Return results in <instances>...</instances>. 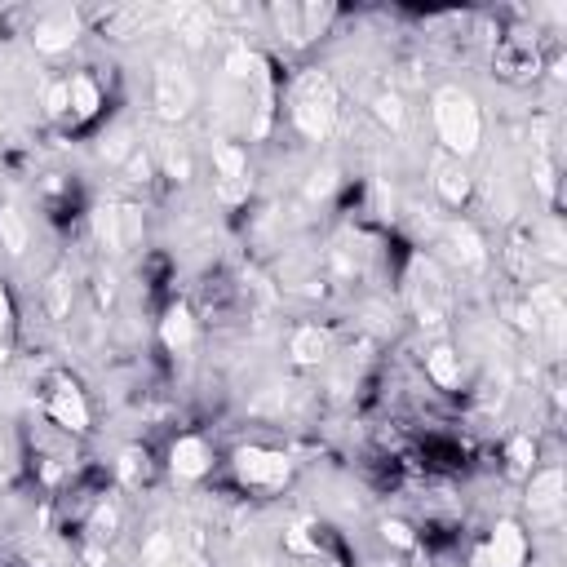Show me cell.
I'll return each mask as SVG.
<instances>
[{"mask_svg":"<svg viewBox=\"0 0 567 567\" xmlns=\"http://www.w3.org/2000/svg\"><path fill=\"white\" fill-rule=\"evenodd\" d=\"M510 461H514V466H519V470H528L532 461H536L532 439H514V443H510Z\"/></svg>","mask_w":567,"mask_h":567,"instance_id":"cell-29","label":"cell"},{"mask_svg":"<svg viewBox=\"0 0 567 567\" xmlns=\"http://www.w3.org/2000/svg\"><path fill=\"white\" fill-rule=\"evenodd\" d=\"M45 111L49 116H63V111H71V98H67V85H54L45 94Z\"/></svg>","mask_w":567,"mask_h":567,"instance_id":"cell-30","label":"cell"},{"mask_svg":"<svg viewBox=\"0 0 567 567\" xmlns=\"http://www.w3.org/2000/svg\"><path fill=\"white\" fill-rule=\"evenodd\" d=\"M483 554H488L492 567H519L523 554H528V541H523L519 523H497V532H492V541Z\"/></svg>","mask_w":567,"mask_h":567,"instance_id":"cell-12","label":"cell"},{"mask_svg":"<svg viewBox=\"0 0 567 567\" xmlns=\"http://www.w3.org/2000/svg\"><path fill=\"white\" fill-rule=\"evenodd\" d=\"M9 324V297H5V284H0V333H5Z\"/></svg>","mask_w":567,"mask_h":567,"instance_id":"cell-35","label":"cell"},{"mask_svg":"<svg viewBox=\"0 0 567 567\" xmlns=\"http://www.w3.org/2000/svg\"><path fill=\"white\" fill-rule=\"evenodd\" d=\"M195 107V80L178 58H160L156 67V111L164 120H182Z\"/></svg>","mask_w":567,"mask_h":567,"instance_id":"cell-4","label":"cell"},{"mask_svg":"<svg viewBox=\"0 0 567 567\" xmlns=\"http://www.w3.org/2000/svg\"><path fill=\"white\" fill-rule=\"evenodd\" d=\"M94 532H98V536H111V532H116V510H98Z\"/></svg>","mask_w":567,"mask_h":567,"instance_id":"cell-33","label":"cell"},{"mask_svg":"<svg viewBox=\"0 0 567 567\" xmlns=\"http://www.w3.org/2000/svg\"><path fill=\"white\" fill-rule=\"evenodd\" d=\"M448 240H452V253H457V262L470 266V271H479V266L488 262V249H483L479 231H474L470 222H452V226H448Z\"/></svg>","mask_w":567,"mask_h":567,"instance_id":"cell-15","label":"cell"},{"mask_svg":"<svg viewBox=\"0 0 567 567\" xmlns=\"http://www.w3.org/2000/svg\"><path fill=\"white\" fill-rule=\"evenodd\" d=\"M373 111H377V120H381V125H386V129L404 133L408 116H404V102H399L395 94H377V98H373Z\"/></svg>","mask_w":567,"mask_h":567,"instance_id":"cell-24","label":"cell"},{"mask_svg":"<svg viewBox=\"0 0 567 567\" xmlns=\"http://www.w3.org/2000/svg\"><path fill=\"white\" fill-rule=\"evenodd\" d=\"M45 302H49V315H54V319H63L71 311V280H67V275H54V280H49Z\"/></svg>","mask_w":567,"mask_h":567,"instance_id":"cell-25","label":"cell"},{"mask_svg":"<svg viewBox=\"0 0 567 567\" xmlns=\"http://www.w3.org/2000/svg\"><path fill=\"white\" fill-rule=\"evenodd\" d=\"M536 235H541L545 257H550V262H563V257H567V249H563V226H559V222H545Z\"/></svg>","mask_w":567,"mask_h":567,"instance_id":"cell-26","label":"cell"},{"mask_svg":"<svg viewBox=\"0 0 567 567\" xmlns=\"http://www.w3.org/2000/svg\"><path fill=\"white\" fill-rule=\"evenodd\" d=\"M408 297H412V311H417L421 328H443L448 319V284H443L439 266L430 257H417L408 275Z\"/></svg>","mask_w":567,"mask_h":567,"instance_id":"cell-3","label":"cell"},{"mask_svg":"<svg viewBox=\"0 0 567 567\" xmlns=\"http://www.w3.org/2000/svg\"><path fill=\"white\" fill-rule=\"evenodd\" d=\"M49 412H54L58 426H67V430H89V408H85V399H80L71 386H58V395H54V404H49Z\"/></svg>","mask_w":567,"mask_h":567,"instance_id":"cell-17","label":"cell"},{"mask_svg":"<svg viewBox=\"0 0 567 567\" xmlns=\"http://www.w3.org/2000/svg\"><path fill=\"white\" fill-rule=\"evenodd\" d=\"M94 231L107 253H125L133 240L142 235V213L129 204H98L94 213Z\"/></svg>","mask_w":567,"mask_h":567,"instance_id":"cell-5","label":"cell"},{"mask_svg":"<svg viewBox=\"0 0 567 567\" xmlns=\"http://www.w3.org/2000/svg\"><path fill=\"white\" fill-rule=\"evenodd\" d=\"M528 311H532V333H541V337H545V350H550V355H559V350H563V324H567V311H563L559 288L536 284Z\"/></svg>","mask_w":567,"mask_h":567,"instance_id":"cell-6","label":"cell"},{"mask_svg":"<svg viewBox=\"0 0 567 567\" xmlns=\"http://www.w3.org/2000/svg\"><path fill=\"white\" fill-rule=\"evenodd\" d=\"M204 470H209V452H204L200 439L173 443V474H178V479H200Z\"/></svg>","mask_w":567,"mask_h":567,"instance_id":"cell-18","label":"cell"},{"mask_svg":"<svg viewBox=\"0 0 567 567\" xmlns=\"http://www.w3.org/2000/svg\"><path fill=\"white\" fill-rule=\"evenodd\" d=\"M67 98H71V111H76L80 120H89L98 111V85L89 76H76L67 80Z\"/></svg>","mask_w":567,"mask_h":567,"instance_id":"cell-22","label":"cell"},{"mask_svg":"<svg viewBox=\"0 0 567 567\" xmlns=\"http://www.w3.org/2000/svg\"><path fill=\"white\" fill-rule=\"evenodd\" d=\"M381 532H386V541H395V545H412V532L404 528V523H386Z\"/></svg>","mask_w":567,"mask_h":567,"instance_id":"cell-34","label":"cell"},{"mask_svg":"<svg viewBox=\"0 0 567 567\" xmlns=\"http://www.w3.org/2000/svg\"><path fill=\"white\" fill-rule=\"evenodd\" d=\"M213 164H218V195L222 200H244L249 195V164L235 147L218 142L213 147Z\"/></svg>","mask_w":567,"mask_h":567,"instance_id":"cell-10","label":"cell"},{"mask_svg":"<svg viewBox=\"0 0 567 567\" xmlns=\"http://www.w3.org/2000/svg\"><path fill=\"white\" fill-rule=\"evenodd\" d=\"M293 359L297 364H324L328 359V333L324 328H315V324L297 328L293 333Z\"/></svg>","mask_w":567,"mask_h":567,"instance_id":"cell-19","label":"cell"},{"mask_svg":"<svg viewBox=\"0 0 567 567\" xmlns=\"http://www.w3.org/2000/svg\"><path fill=\"white\" fill-rule=\"evenodd\" d=\"M129 173H133V182H147L151 178V156H147V151H133Z\"/></svg>","mask_w":567,"mask_h":567,"instance_id":"cell-31","label":"cell"},{"mask_svg":"<svg viewBox=\"0 0 567 567\" xmlns=\"http://www.w3.org/2000/svg\"><path fill=\"white\" fill-rule=\"evenodd\" d=\"M536 67H541V49H536V36H505L497 45V71L505 80H528L536 76Z\"/></svg>","mask_w":567,"mask_h":567,"instance_id":"cell-7","label":"cell"},{"mask_svg":"<svg viewBox=\"0 0 567 567\" xmlns=\"http://www.w3.org/2000/svg\"><path fill=\"white\" fill-rule=\"evenodd\" d=\"M426 368H430V377L439 381V386H461V355L452 346H435L426 355Z\"/></svg>","mask_w":567,"mask_h":567,"instance_id":"cell-20","label":"cell"},{"mask_svg":"<svg viewBox=\"0 0 567 567\" xmlns=\"http://www.w3.org/2000/svg\"><path fill=\"white\" fill-rule=\"evenodd\" d=\"M235 470H240L244 483L275 488V483L288 479V457H280V452H262V448H240L235 452Z\"/></svg>","mask_w":567,"mask_h":567,"instance_id":"cell-8","label":"cell"},{"mask_svg":"<svg viewBox=\"0 0 567 567\" xmlns=\"http://www.w3.org/2000/svg\"><path fill=\"white\" fill-rule=\"evenodd\" d=\"M164 346H173V350H182V346H191V337H195V319L191 311H182V306H173L169 315H164Z\"/></svg>","mask_w":567,"mask_h":567,"instance_id":"cell-21","label":"cell"},{"mask_svg":"<svg viewBox=\"0 0 567 567\" xmlns=\"http://www.w3.org/2000/svg\"><path fill=\"white\" fill-rule=\"evenodd\" d=\"M0 244H5L14 257L27 249V222L18 209H0Z\"/></svg>","mask_w":567,"mask_h":567,"instance_id":"cell-23","label":"cell"},{"mask_svg":"<svg viewBox=\"0 0 567 567\" xmlns=\"http://www.w3.org/2000/svg\"><path fill=\"white\" fill-rule=\"evenodd\" d=\"M435 129H439V142L448 147V156L466 160L479 151V138H483V116L474 107V98L466 89H439L435 94Z\"/></svg>","mask_w":567,"mask_h":567,"instance_id":"cell-1","label":"cell"},{"mask_svg":"<svg viewBox=\"0 0 567 567\" xmlns=\"http://www.w3.org/2000/svg\"><path fill=\"white\" fill-rule=\"evenodd\" d=\"M333 187H337V173L319 169V173H311V182H306V195H311V200H324V195H333Z\"/></svg>","mask_w":567,"mask_h":567,"instance_id":"cell-28","label":"cell"},{"mask_svg":"<svg viewBox=\"0 0 567 567\" xmlns=\"http://www.w3.org/2000/svg\"><path fill=\"white\" fill-rule=\"evenodd\" d=\"M76 32H80L76 14H49V18H40V23H36L32 40H36L40 54H63V49H71Z\"/></svg>","mask_w":567,"mask_h":567,"instance_id":"cell-11","label":"cell"},{"mask_svg":"<svg viewBox=\"0 0 567 567\" xmlns=\"http://www.w3.org/2000/svg\"><path fill=\"white\" fill-rule=\"evenodd\" d=\"M333 18V5H275V23H280V32L288 40H311L319 36V27Z\"/></svg>","mask_w":567,"mask_h":567,"instance_id":"cell-9","label":"cell"},{"mask_svg":"<svg viewBox=\"0 0 567 567\" xmlns=\"http://www.w3.org/2000/svg\"><path fill=\"white\" fill-rule=\"evenodd\" d=\"M164 164H169V173L173 178H191V156H187V147H178V142H169V147H164Z\"/></svg>","mask_w":567,"mask_h":567,"instance_id":"cell-27","label":"cell"},{"mask_svg":"<svg viewBox=\"0 0 567 567\" xmlns=\"http://www.w3.org/2000/svg\"><path fill=\"white\" fill-rule=\"evenodd\" d=\"M169 23H173V32L182 36V45H204L213 32V9H204V5H178V9H169Z\"/></svg>","mask_w":567,"mask_h":567,"instance_id":"cell-13","label":"cell"},{"mask_svg":"<svg viewBox=\"0 0 567 567\" xmlns=\"http://www.w3.org/2000/svg\"><path fill=\"white\" fill-rule=\"evenodd\" d=\"M528 505H532V514H559V505H563V470L536 474L532 492H528Z\"/></svg>","mask_w":567,"mask_h":567,"instance_id":"cell-16","label":"cell"},{"mask_svg":"<svg viewBox=\"0 0 567 567\" xmlns=\"http://www.w3.org/2000/svg\"><path fill=\"white\" fill-rule=\"evenodd\" d=\"M129 133L125 129H116V133H111V138H107V147H102V156H111V160H120V156H125V147H129Z\"/></svg>","mask_w":567,"mask_h":567,"instance_id":"cell-32","label":"cell"},{"mask_svg":"<svg viewBox=\"0 0 567 567\" xmlns=\"http://www.w3.org/2000/svg\"><path fill=\"white\" fill-rule=\"evenodd\" d=\"M430 169H435V187H439L443 200H448V204H466V195H470V173L461 169L457 156H448V151H443V156H435V164H430Z\"/></svg>","mask_w":567,"mask_h":567,"instance_id":"cell-14","label":"cell"},{"mask_svg":"<svg viewBox=\"0 0 567 567\" xmlns=\"http://www.w3.org/2000/svg\"><path fill=\"white\" fill-rule=\"evenodd\" d=\"M293 120L306 138H328L337 125V85L328 71H306L293 85Z\"/></svg>","mask_w":567,"mask_h":567,"instance_id":"cell-2","label":"cell"}]
</instances>
